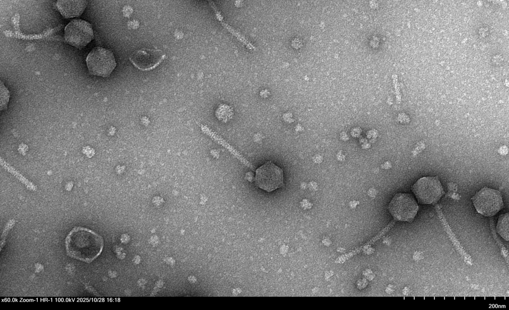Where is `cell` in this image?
<instances>
[{"instance_id":"8","label":"cell","mask_w":509,"mask_h":310,"mask_svg":"<svg viewBox=\"0 0 509 310\" xmlns=\"http://www.w3.org/2000/svg\"><path fill=\"white\" fill-rule=\"evenodd\" d=\"M166 57V54L160 49L143 48L133 52L129 60L137 68L148 71L159 66Z\"/></svg>"},{"instance_id":"9","label":"cell","mask_w":509,"mask_h":310,"mask_svg":"<svg viewBox=\"0 0 509 310\" xmlns=\"http://www.w3.org/2000/svg\"><path fill=\"white\" fill-rule=\"evenodd\" d=\"M87 3L86 0H58L57 7L63 17L69 18L80 16Z\"/></svg>"},{"instance_id":"10","label":"cell","mask_w":509,"mask_h":310,"mask_svg":"<svg viewBox=\"0 0 509 310\" xmlns=\"http://www.w3.org/2000/svg\"><path fill=\"white\" fill-rule=\"evenodd\" d=\"M509 213L500 216L497 224L498 234L505 240H509Z\"/></svg>"},{"instance_id":"5","label":"cell","mask_w":509,"mask_h":310,"mask_svg":"<svg viewBox=\"0 0 509 310\" xmlns=\"http://www.w3.org/2000/svg\"><path fill=\"white\" fill-rule=\"evenodd\" d=\"M419 209L417 202L410 193H398L388 205V210L395 220L411 222Z\"/></svg>"},{"instance_id":"1","label":"cell","mask_w":509,"mask_h":310,"mask_svg":"<svg viewBox=\"0 0 509 310\" xmlns=\"http://www.w3.org/2000/svg\"><path fill=\"white\" fill-rule=\"evenodd\" d=\"M67 254L74 259L90 263L102 252L103 238L93 231L82 227H74L66 237Z\"/></svg>"},{"instance_id":"2","label":"cell","mask_w":509,"mask_h":310,"mask_svg":"<svg viewBox=\"0 0 509 310\" xmlns=\"http://www.w3.org/2000/svg\"><path fill=\"white\" fill-rule=\"evenodd\" d=\"M89 72L92 75L108 77L116 66L113 52L102 47H95L90 51L86 59Z\"/></svg>"},{"instance_id":"6","label":"cell","mask_w":509,"mask_h":310,"mask_svg":"<svg viewBox=\"0 0 509 310\" xmlns=\"http://www.w3.org/2000/svg\"><path fill=\"white\" fill-rule=\"evenodd\" d=\"M94 38L91 25L87 21L75 19L65 27L64 38L67 43L81 49L86 46Z\"/></svg>"},{"instance_id":"7","label":"cell","mask_w":509,"mask_h":310,"mask_svg":"<svg viewBox=\"0 0 509 310\" xmlns=\"http://www.w3.org/2000/svg\"><path fill=\"white\" fill-rule=\"evenodd\" d=\"M283 172L281 168L268 161L255 171V183L260 188L270 192L284 184Z\"/></svg>"},{"instance_id":"3","label":"cell","mask_w":509,"mask_h":310,"mask_svg":"<svg viewBox=\"0 0 509 310\" xmlns=\"http://www.w3.org/2000/svg\"><path fill=\"white\" fill-rule=\"evenodd\" d=\"M471 199L477 212L485 216L496 215L504 206L500 192L487 187L476 192Z\"/></svg>"},{"instance_id":"4","label":"cell","mask_w":509,"mask_h":310,"mask_svg":"<svg viewBox=\"0 0 509 310\" xmlns=\"http://www.w3.org/2000/svg\"><path fill=\"white\" fill-rule=\"evenodd\" d=\"M412 190L418 202L423 204L436 203L444 193L437 177H424L419 179L413 185Z\"/></svg>"}]
</instances>
